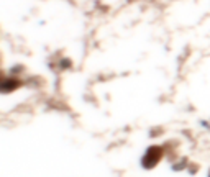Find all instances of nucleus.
<instances>
[{
  "mask_svg": "<svg viewBox=\"0 0 210 177\" xmlns=\"http://www.w3.org/2000/svg\"><path fill=\"white\" fill-rule=\"evenodd\" d=\"M159 157H161V148H156V146H153V148L148 149V153L145 154V157H143V166L145 167H153L156 162L159 161Z\"/></svg>",
  "mask_w": 210,
  "mask_h": 177,
  "instance_id": "nucleus-1",
  "label": "nucleus"
}]
</instances>
